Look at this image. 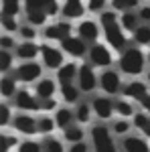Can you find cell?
Here are the masks:
<instances>
[{"label": "cell", "instance_id": "obj_35", "mask_svg": "<svg viewBox=\"0 0 150 152\" xmlns=\"http://www.w3.org/2000/svg\"><path fill=\"white\" fill-rule=\"evenodd\" d=\"M10 67H12V55H10V51L2 49V51H0V69L6 73Z\"/></svg>", "mask_w": 150, "mask_h": 152}, {"label": "cell", "instance_id": "obj_22", "mask_svg": "<svg viewBox=\"0 0 150 152\" xmlns=\"http://www.w3.org/2000/svg\"><path fill=\"white\" fill-rule=\"evenodd\" d=\"M138 20H140V16L136 14V12H132V10L122 12V16H120V24H122V28H124V31H130V33H134V31L140 26Z\"/></svg>", "mask_w": 150, "mask_h": 152}, {"label": "cell", "instance_id": "obj_6", "mask_svg": "<svg viewBox=\"0 0 150 152\" xmlns=\"http://www.w3.org/2000/svg\"><path fill=\"white\" fill-rule=\"evenodd\" d=\"M89 63L93 67H108L112 65V53L102 43H93L89 47Z\"/></svg>", "mask_w": 150, "mask_h": 152}, {"label": "cell", "instance_id": "obj_10", "mask_svg": "<svg viewBox=\"0 0 150 152\" xmlns=\"http://www.w3.org/2000/svg\"><path fill=\"white\" fill-rule=\"evenodd\" d=\"M41 57H43V65L49 69H59L63 65V53L51 45H41Z\"/></svg>", "mask_w": 150, "mask_h": 152}, {"label": "cell", "instance_id": "obj_46", "mask_svg": "<svg viewBox=\"0 0 150 152\" xmlns=\"http://www.w3.org/2000/svg\"><path fill=\"white\" fill-rule=\"evenodd\" d=\"M69 152H89V150H87V144L85 142H75L69 148Z\"/></svg>", "mask_w": 150, "mask_h": 152}, {"label": "cell", "instance_id": "obj_31", "mask_svg": "<svg viewBox=\"0 0 150 152\" xmlns=\"http://www.w3.org/2000/svg\"><path fill=\"white\" fill-rule=\"evenodd\" d=\"M138 2H140V0H112V8H114V10L126 12V10L136 8V6H138Z\"/></svg>", "mask_w": 150, "mask_h": 152}, {"label": "cell", "instance_id": "obj_27", "mask_svg": "<svg viewBox=\"0 0 150 152\" xmlns=\"http://www.w3.org/2000/svg\"><path fill=\"white\" fill-rule=\"evenodd\" d=\"M134 41L138 45H150V26L148 24H140L134 31Z\"/></svg>", "mask_w": 150, "mask_h": 152}, {"label": "cell", "instance_id": "obj_2", "mask_svg": "<svg viewBox=\"0 0 150 152\" xmlns=\"http://www.w3.org/2000/svg\"><path fill=\"white\" fill-rule=\"evenodd\" d=\"M59 12V0H24V14L26 23L43 26L49 16Z\"/></svg>", "mask_w": 150, "mask_h": 152}, {"label": "cell", "instance_id": "obj_25", "mask_svg": "<svg viewBox=\"0 0 150 152\" xmlns=\"http://www.w3.org/2000/svg\"><path fill=\"white\" fill-rule=\"evenodd\" d=\"M16 77H10V75H6V77H2V81H0V94L4 95V97H14L16 95Z\"/></svg>", "mask_w": 150, "mask_h": 152}, {"label": "cell", "instance_id": "obj_3", "mask_svg": "<svg viewBox=\"0 0 150 152\" xmlns=\"http://www.w3.org/2000/svg\"><path fill=\"white\" fill-rule=\"evenodd\" d=\"M146 65L144 53L136 47H126L120 55V69L126 75H140Z\"/></svg>", "mask_w": 150, "mask_h": 152}, {"label": "cell", "instance_id": "obj_39", "mask_svg": "<svg viewBox=\"0 0 150 152\" xmlns=\"http://www.w3.org/2000/svg\"><path fill=\"white\" fill-rule=\"evenodd\" d=\"M114 132L120 134V136H126L128 132H130V122L128 120H118V122H114Z\"/></svg>", "mask_w": 150, "mask_h": 152}, {"label": "cell", "instance_id": "obj_40", "mask_svg": "<svg viewBox=\"0 0 150 152\" xmlns=\"http://www.w3.org/2000/svg\"><path fill=\"white\" fill-rule=\"evenodd\" d=\"M105 4H108V0H87V10H91V12H102Z\"/></svg>", "mask_w": 150, "mask_h": 152}, {"label": "cell", "instance_id": "obj_29", "mask_svg": "<svg viewBox=\"0 0 150 152\" xmlns=\"http://www.w3.org/2000/svg\"><path fill=\"white\" fill-rule=\"evenodd\" d=\"M20 12V0H2V14L4 16H16Z\"/></svg>", "mask_w": 150, "mask_h": 152}, {"label": "cell", "instance_id": "obj_20", "mask_svg": "<svg viewBox=\"0 0 150 152\" xmlns=\"http://www.w3.org/2000/svg\"><path fill=\"white\" fill-rule=\"evenodd\" d=\"M122 146H124L126 152H150L148 142L138 138V136H126L122 140Z\"/></svg>", "mask_w": 150, "mask_h": 152}, {"label": "cell", "instance_id": "obj_28", "mask_svg": "<svg viewBox=\"0 0 150 152\" xmlns=\"http://www.w3.org/2000/svg\"><path fill=\"white\" fill-rule=\"evenodd\" d=\"M75 120L79 124H87L91 120V107L87 104H77V107H75Z\"/></svg>", "mask_w": 150, "mask_h": 152}, {"label": "cell", "instance_id": "obj_17", "mask_svg": "<svg viewBox=\"0 0 150 152\" xmlns=\"http://www.w3.org/2000/svg\"><path fill=\"white\" fill-rule=\"evenodd\" d=\"M39 53H41V47L35 45V41H24L20 45H16V57L23 61H35Z\"/></svg>", "mask_w": 150, "mask_h": 152}, {"label": "cell", "instance_id": "obj_13", "mask_svg": "<svg viewBox=\"0 0 150 152\" xmlns=\"http://www.w3.org/2000/svg\"><path fill=\"white\" fill-rule=\"evenodd\" d=\"M69 33H71V24L61 20L57 24H49L43 35H45L47 41H63L65 37H69Z\"/></svg>", "mask_w": 150, "mask_h": 152}, {"label": "cell", "instance_id": "obj_49", "mask_svg": "<svg viewBox=\"0 0 150 152\" xmlns=\"http://www.w3.org/2000/svg\"><path fill=\"white\" fill-rule=\"evenodd\" d=\"M146 81H148V85H150V71H148V75H146Z\"/></svg>", "mask_w": 150, "mask_h": 152}, {"label": "cell", "instance_id": "obj_50", "mask_svg": "<svg viewBox=\"0 0 150 152\" xmlns=\"http://www.w3.org/2000/svg\"><path fill=\"white\" fill-rule=\"evenodd\" d=\"M146 61H148V63H150V51H148V57H146Z\"/></svg>", "mask_w": 150, "mask_h": 152}, {"label": "cell", "instance_id": "obj_42", "mask_svg": "<svg viewBox=\"0 0 150 152\" xmlns=\"http://www.w3.org/2000/svg\"><path fill=\"white\" fill-rule=\"evenodd\" d=\"M51 110H59L57 102L53 97H47V99H41V112H51Z\"/></svg>", "mask_w": 150, "mask_h": 152}, {"label": "cell", "instance_id": "obj_26", "mask_svg": "<svg viewBox=\"0 0 150 152\" xmlns=\"http://www.w3.org/2000/svg\"><path fill=\"white\" fill-rule=\"evenodd\" d=\"M63 134H65V140L71 142V144L83 142V130H81V126H69V128L63 130Z\"/></svg>", "mask_w": 150, "mask_h": 152}, {"label": "cell", "instance_id": "obj_19", "mask_svg": "<svg viewBox=\"0 0 150 152\" xmlns=\"http://www.w3.org/2000/svg\"><path fill=\"white\" fill-rule=\"evenodd\" d=\"M122 94H124V97H132V99L140 102L148 91H146V83L144 81H130L126 87H122Z\"/></svg>", "mask_w": 150, "mask_h": 152}, {"label": "cell", "instance_id": "obj_47", "mask_svg": "<svg viewBox=\"0 0 150 152\" xmlns=\"http://www.w3.org/2000/svg\"><path fill=\"white\" fill-rule=\"evenodd\" d=\"M140 104H142V107H144V112L146 114H150V94H146L142 99H140Z\"/></svg>", "mask_w": 150, "mask_h": 152}, {"label": "cell", "instance_id": "obj_33", "mask_svg": "<svg viewBox=\"0 0 150 152\" xmlns=\"http://www.w3.org/2000/svg\"><path fill=\"white\" fill-rule=\"evenodd\" d=\"M45 150L47 152H65V146L61 144V140H57V138H51V136H47L45 138Z\"/></svg>", "mask_w": 150, "mask_h": 152}, {"label": "cell", "instance_id": "obj_14", "mask_svg": "<svg viewBox=\"0 0 150 152\" xmlns=\"http://www.w3.org/2000/svg\"><path fill=\"white\" fill-rule=\"evenodd\" d=\"M93 112H95V116L97 118H102V120H110L112 118V114H114V110H116V104L110 99V97H95L93 99Z\"/></svg>", "mask_w": 150, "mask_h": 152}, {"label": "cell", "instance_id": "obj_23", "mask_svg": "<svg viewBox=\"0 0 150 152\" xmlns=\"http://www.w3.org/2000/svg\"><path fill=\"white\" fill-rule=\"evenodd\" d=\"M79 91V85H75V83H61V95L67 104H77Z\"/></svg>", "mask_w": 150, "mask_h": 152}, {"label": "cell", "instance_id": "obj_11", "mask_svg": "<svg viewBox=\"0 0 150 152\" xmlns=\"http://www.w3.org/2000/svg\"><path fill=\"white\" fill-rule=\"evenodd\" d=\"M61 49H65V53H69L71 57H83L87 53L85 41L81 37H71V35L61 41Z\"/></svg>", "mask_w": 150, "mask_h": 152}, {"label": "cell", "instance_id": "obj_36", "mask_svg": "<svg viewBox=\"0 0 150 152\" xmlns=\"http://www.w3.org/2000/svg\"><path fill=\"white\" fill-rule=\"evenodd\" d=\"M2 26H4L6 33H14V31L20 28V26L16 24V16H4V14H2Z\"/></svg>", "mask_w": 150, "mask_h": 152}, {"label": "cell", "instance_id": "obj_44", "mask_svg": "<svg viewBox=\"0 0 150 152\" xmlns=\"http://www.w3.org/2000/svg\"><path fill=\"white\" fill-rule=\"evenodd\" d=\"M14 144H16V138H10V136H6V134H2V148H0L2 152H8L10 146H14Z\"/></svg>", "mask_w": 150, "mask_h": 152}, {"label": "cell", "instance_id": "obj_32", "mask_svg": "<svg viewBox=\"0 0 150 152\" xmlns=\"http://www.w3.org/2000/svg\"><path fill=\"white\" fill-rule=\"evenodd\" d=\"M55 126H57V122L51 120L49 116H43L41 120H39V132H41V134H47V136H49V134L53 132Z\"/></svg>", "mask_w": 150, "mask_h": 152}, {"label": "cell", "instance_id": "obj_37", "mask_svg": "<svg viewBox=\"0 0 150 152\" xmlns=\"http://www.w3.org/2000/svg\"><path fill=\"white\" fill-rule=\"evenodd\" d=\"M132 124L136 126V128H140L142 132L148 128V124H150V120L146 114H134V120H132Z\"/></svg>", "mask_w": 150, "mask_h": 152}, {"label": "cell", "instance_id": "obj_48", "mask_svg": "<svg viewBox=\"0 0 150 152\" xmlns=\"http://www.w3.org/2000/svg\"><path fill=\"white\" fill-rule=\"evenodd\" d=\"M144 134H146V136H148V138H150V124H148V128L144 130Z\"/></svg>", "mask_w": 150, "mask_h": 152}, {"label": "cell", "instance_id": "obj_34", "mask_svg": "<svg viewBox=\"0 0 150 152\" xmlns=\"http://www.w3.org/2000/svg\"><path fill=\"white\" fill-rule=\"evenodd\" d=\"M18 33H20V37H23L24 41H35V39H37V31H35V24H31V23L23 24V26L18 28Z\"/></svg>", "mask_w": 150, "mask_h": 152}, {"label": "cell", "instance_id": "obj_45", "mask_svg": "<svg viewBox=\"0 0 150 152\" xmlns=\"http://www.w3.org/2000/svg\"><path fill=\"white\" fill-rule=\"evenodd\" d=\"M138 16H140V20L144 24H148L150 23V6H142L138 10Z\"/></svg>", "mask_w": 150, "mask_h": 152}, {"label": "cell", "instance_id": "obj_38", "mask_svg": "<svg viewBox=\"0 0 150 152\" xmlns=\"http://www.w3.org/2000/svg\"><path fill=\"white\" fill-rule=\"evenodd\" d=\"M18 152H41V144L33 140H24L20 146H18Z\"/></svg>", "mask_w": 150, "mask_h": 152}, {"label": "cell", "instance_id": "obj_41", "mask_svg": "<svg viewBox=\"0 0 150 152\" xmlns=\"http://www.w3.org/2000/svg\"><path fill=\"white\" fill-rule=\"evenodd\" d=\"M8 122H10V110L6 104H2L0 105V126H8Z\"/></svg>", "mask_w": 150, "mask_h": 152}, {"label": "cell", "instance_id": "obj_7", "mask_svg": "<svg viewBox=\"0 0 150 152\" xmlns=\"http://www.w3.org/2000/svg\"><path fill=\"white\" fill-rule=\"evenodd\" d=\"M100 87H102L108 95H116L118 91H122L120 73H116L114 69H105L104 73L100 75Z\"/></svg>", "mask_w": 150, "mask_h": 152}, {"label": "cell", "instance_id": "obj_12", "mask_svg": "<svg viewBox=\"0 0 150 152\" xmlns=\"http://www.w3.org/2000/svg\"><path fill=\"white\" fill-rule=\"evenodd\" d=\"M12 126H14V130L31 136V134H37L39 132V120H35L33 116H26V114H18V116L12 120Z\"/></svg>", "mask_w": 150, "mask_h": 152}, {"label": "cell", "instance_id": "obj_24", "mask_svg": "<svg viewBox=\"0 0 150 152\" xmlns=\"http://www.w3.org/2000/svg\"><path fill=\"white\" fill-rule=\"evenodd\" d=\"M73 118H75V114H73L71 110H67V107H59L57 114H55V122H57V126L61 130H65V128H69V126H71Z\"/></svg>", "mask_w": 150, "mask_h": 152}, {"label": "cell", "instance_id": "obj_1", "mask_svg": "<svg viewBox=\"0 0 150 152\" xmlns=\"http://www.w3.org/2000/svg\"><path fill=\"white\" fill-rule=\"evenodd\" d=\"M100 24L105 33V41L110 47H114L116 51H124L128 47V39L124 35L122 24L118 23V14L116 10H102L100 12Z\"/></svg>", "mask_w": 150, "mask_h": 152}, {"label": "cell", "instance_id": "obj_18", "mask_svg": "<svg viewBox=\"0 0 150 152\" xmlns=\"http://www.w3.org/2000/svg\"><path fill=\"white\" fill-rule=\"evenodd\" d=\"M77 73H79V67H77V63H63L61 67L57 69V79L61 83H73V79L77 77Z\"/></svg>", "mask_w": 150, "mask_h": 152}, {"label": "cell", "instance_id": "obj_9", "mask_svg": "<svg viewBox=\"0 0 150 152\" xmlns=\"http://www.w3.org/2000/svg\"><path fill=\"white\" fill-rule=\"evenodd\" d=\"M77 85H79L81 91H93L95 85H97V77L93 73V65H81L79 73H77Z\"/></svg>", "mask_w": 150, "mask_h": 152}, {"label": "cell", "instance_id": "obj_15", "mask_svg": "<svg viewBox=\"0 0 150 152\" xmlns=\"http://www.w3.org/2000/svg\"><path fill=\"white\" fill-rule=\"evenodd\" d=\"M77 33H79V37L85 43H95L97 37H100V26L93 20H81L77 24Z\"/></svg>", "mask_w": 150, "mask_h": 152}, {"label": "cell", "instance_id": "obj_4", "mask_svg": "<svg viewBox=\"0 0 150 152\" xmlns=\"http://www.w3.org/2000/svg\"><path fill=\"white\" fill-rule=\"evenodd\" d=\"M91 144L95 152H118L112 134L105 126H93L91 128Z\"/></svg>", "mask_w": 150, "mask_h": 152}, {"label": "cell", "instance_id": "obj_8", "mask_svg": "<svg viewBox=\"0 0 150 152\" xmlns=\"http://www.w3.org/2000/svg\"><path fill=\"white\" fill-rule=\"evenodd\" d=\"M14 104H16L18 110H24V112H41V99L33 97V94L26 91V89H18L16 91Z\"/></svg>", "mask_w": 150, "mask_h": 152}, {"label": "cell", "instance_id": "obj_21", "mask_svg": "<svg viewBox=\"0 0 150 152\" xmlns=\"http://www.w3.org/2000/svg\"><path fill=\"white\" fill-rule=\"evenodd\" d=\"M55 89L57 87H55V81L53 79H41L35 87V94H37L39 99H47V97H53Z\"/></svg>", "mask_w": 150, "mask_h": 152}, {"label": "cell", "instance_id": "obj_16", "mask_svg": "<svg viewBox=\"0 0 150 152\" xmlns=\"http://www.w3.org/2000/svg\"><path fill=\"white\" fill-rule=\"evenodd\" d=\"M85 14V6H83V2L81 0H65V4L61 6V16L63 18H81Z\"/></svg>", "mask_w": 150, "mask_h": 152}, {"label": "cell", "instance_id": "obj_43", "mask_svg": "<svg viewBox=\"0 0 150 152\" xmlns=\"http://www.w3.org/2000/svg\"><path fill=\"white\" fill-rule=\"evenodd\" d=\"M0 47L10 51V49H16V43H14V39H10L8 35H4V37H0Z\"/></svg>", "mask_w": 150, "mask_h": 152}, {"label": "cell", "instance_id": "obj_30", "mask_svg": "<svg viewBox=\"0 0 150 152\" xmlns=\"http://www.w3.org/2000/svg\"><path fill=\"white\" fill-rule=\"evenodd\" d=\"M116 112H118L122 118L134 116V107H132V104L126 102V99H118V102H116Z\"/></svg>", "mask_w": 150, "mask_h": 152}, {"label": "cell", "instance_id": "obj_5", "mask_svg": "<svg viewBox=\"0 0 150 152\" xmlns=\"http://www.w3.org/2000/svg\"><path fill=\"white\" fill-rule=\"evenodd\" d=\"M41 73H43V67H41L37 61H24L23 65L16 67L14 77H16L18 81H23V83H31V81H35V79H39Z\"/></svg>", "mask_w": 150, "mask_h": 152}]
</instances>
